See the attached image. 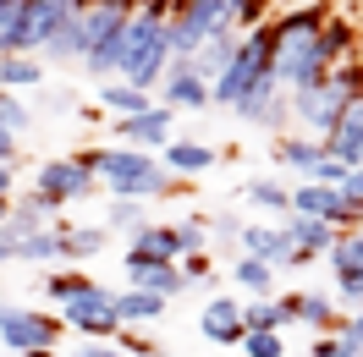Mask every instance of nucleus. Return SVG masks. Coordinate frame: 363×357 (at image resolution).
Listing matches in <instances>:
<instances>
[{"mask_svg": "<svg viewBox=\"0 0 363 357\" xmlns=\"http://www.w3.org/2000/svg\"><path fill=\"white\" fill-rule=\"evenodd\" d=\"M231 28L226 0H177L171 6V28H165V45H171V61H193L199 50Z\"/></svg>", "mask_w": 363, "mask_h": 357, "instance_id": "nucleus-5", "label": "nucleus"}, {"mask_svg": "<svg viewBox=\"0 0 363 357\" xmlns=\"http://www.w3.org/2000/svg\"><path fill=\"white\" fill-rule=\"evenodd\" d=\"M99 105H105L116 121H133V115L155 110L160 99H155V94H143V89H133V83H121V77H111V83H99Z\"/></svg>", "mask_w": 363, "mask_h": 357, "instance_id": "nucleus-21", "label": "nucleus"}, {"mask_svg": "<svg viewBox=\"0 0 363 357\" xmlns=\"http://www.w3.org/2000/svg\"><path fill=\"white\" fill-rule=\"evenodd\" d=\"M341 193H347L352 203H363V165H358V171H347V176H341Z\"/></svg>", "mask_w": 363, "mask_h": 357, "instance_id": "nucleus-47", "label": "nucleus"}, {"mask_svg": "<svg viewBox=\"0 0 363 357\" xmlns=\"http://www.w3.org/2000/svg\"><path fill=\"white\" fill-rule=\"evenodd\" d=\"M336 302H341V308H352V313L363 308V275H352V280H336Z\"/></svg>", "mask_w": 363, "mask_h": 357, "instance_id": "nucleus-43", "label": "nucleus"}, {"mask_svg": "<svg viewBox=\"0 0 363 357\" xmlns=\"http://www.w3.org/2000/svg\"><path fill=\"white\" fill-rule=\"evenodd\" d=\"M77 159H83L99 181H105V193H111V198H138V203H149V198H171V193L182 187V181L171 176L155 154L127 149V143H116V149H83Z\"/></svg>", "mask_w": 363, "mask_h": 357, "instance_id": "nucleus-2", "label": "nucleus"}, {"mask_svg": "<svg viewBox=\"0 0 363 357\" xmlns=\"http://www.w3.org/2000/svg\"><path fill=\"white\" fill-rule=\"evenodd\" d=\"M17 242H23V237H17L11 220H6V225H0V264H11V259H17Z\"/></svg>", "mask_w": 363, "mask_h": 357, "instance_id": "nucleus-45", "label": "nucleus"}, {"mask_svg": "<svg viewBox=\"0 0 363 357\" xmlns=\"http://www.w3.org/2000/svg\"><path fill=\"white\" fill-rule=\"evenodd\" d=\"M0 165H17V132L0 127Z\"/></svg>", "mask_w": 363, "mask_h": 357, "instance_id": "nucleus-49", "label": "nucleus"}, {"mask_svg": "<svg viewBox=\"0 0 363 357\" xmlns=\"http://www.w3.org/2000/svg\"><path fill=\"white\" fill-rule=\"evenodd\" d=\"M237 115H242L248 127H259V132H281V137H286V121H292V94L281 89L275 77H264V83H259V89L237 105Z\"/></svg>", "mask_w": 363, "mask_h": 357, "instance_id": "nucleus-10", "label": "nucleus"}, {"mask_svg": "<svg viewBox=\"0 0 363 357\" xmlns=\"http://www.w3.org/2000/svg\"><path fill=\"white\" fill-rule=\"evenodd\" d=\"M89 6L94 0H39V6H33V50H45L50 33H61L67 23H77Z\"/></svg>", "mask_w": 363, "mask_h": 357, "instance_id": "nucleus-20", "label": "nucleus"}, {"mask_svg": "<svg viewBox=\"0 0 363 357\" xmlns=\"http://www.w3.org/2000/svg\"><path fill=\"white\" fill-rule=\"evenodd\" d=\"M160 105L165 110H204L215 99H209V83L193 72V61H171L165 83H160Z\"/></svg>", "mask_w": 363, "mask_h": 357, "instance_id": "nucleus-12", "label": "nucleus"}, {"mask_svg": "<svg viewBox=\"0 0 363 357\" xmlns=\"http://www.w3.org/2000/svg\"><path fill=\"white\" fill-rule=\"evenodd\" d=\"M127 253H143V259H160V264H177V225H143V231H133V242H127Z\"/></svg>", "mask_w": 363, "mask_h": 357, "instance_id": "nucleus-26", "label": "nucleus"}, {"mask_svg": "<svg viewBox=\"0 0 363 357\" xmlns=\"http://www.w3.org/2000/svg\"><path fill=\"white\" fill-rule=\"evenodd\" d=\"M264 77H275V28L270 23L253 28V33H242V45H237V55L226 61V72L209 83V99L226 105V110H237Z\"/></svg>", "mask_w": 363, "mask_h": 357, "instance_id": "nucleus-3", "label": "nucleus"}, {"mask_svg": "<svg viewBox=\"0 0 363 357\" xmlns=\"http://www.w3.org/2000/svg\"><path fill=\"white\" fill-rule=\"evenodd\" d=\"M275 159H281V165H292L303 181H319V187H341V176H347V165L330 159L325 137H303V132L275 137Z\"/></svg>", "mask_w": 363, "mask_h": 357, "instance_id": "nucleus-8", "label": "nucleus"}, {"mask_svg": "<svg viewBox=\"0 0 363 357\" xmlns=\"http://www.w3.org/2000/svg\"><path fill=\"white\" fill-rule=\"evenodd\" d=\"M231 275H237V286L253 291V297H270V286H275V264H264V259H248V253L237 259V269H231Z\"/></svg>", "mask_w": 363, "mask_h": 357, "instance_id": "nucleus-35", "label": "nucleus"}, {"mask_svg": "<svg viewBox=\"0 0 363 357\" xmlns=\"http://www.w3.org/2000/svg\"><path fill=\"white\" fill-rule=\"evenodd\" d=\"M160 313H165V297H155V291L127 286L121 297H116V319H121V324H149V319H160Z\"/></svg>", "mask_w": 363, "mask_h": 357, "instance_id": "nucleus-28", "label": "nucleus"}, {"mask_svg": "<svg viewBox=\"0 0 363 357\" xmlns=\"http://www.w3.org/2000/svg\"><path fill=\"white\" fill-rule=\"evenodd\" d=\"M0 127H6V132H23L28 127V105L11 99V89H0Z\"/></svg>", "mask_w": 363, "mask_h": 357, "instance_id": "nucleus-41", "label": "nucleus"}, {"mask_svg": "<svg viewBox=\"0 0 363 357\" xmlns=\"http://www.w3.org/2000/svg\"><path fill=\"white\" fill-rule=\"evenodd\" d=\"M242 357H286V346H281V335L253 330V335H242Z\"/></svg>", "mask_w": 363, "mask_h": 357, "instance_id": "nucleus-40", "label": "nucleus"}, {"mask_svg": "<svg viewBox=\"0 0 363 357\" xmlns=\"http://www.w3.org/2000/svg\"><path fill=\"white\" fill-rule=\"evenodd\" d=\"M297 324H308L319 335H336L341 313H336V297H325V291H303V308H297Z\"/></svg>", "mask_w": 363, "mask_h": 357, "instance_id": "nucleus-29", "label": "nucleus"}, {"mask_svg": "<svg viewBox=\"0 0 363 357\" xmlns=\"http://www.w3.org/2000/svg\"><path fill=\"white\" fill-rule=\"evenodd\" d=\"M330 23V6L314 0V6H292V11H275L270 28H275V50H292V45H308L319 39V28Z\"/></svg>", "mask_w": 363, "mask_h": 357, "instance_id": "nucleus-13", "label": "nucleus"}, {"mask_svg": "<svg viewBox=\"0 0 363 357\" xmlns=\"http://www.w3.org/2000/svg\"><path fill=\"white\" fill-rule=\"evenodd\" d=\"M61 319H50L39 308H17V302H0V341L11 346V352H45L61 341Z\"/></svg>", "mask_w": 363, "mask_h": 357, "instance_id": "nucleus-9", "label": "nucleus"}, {"mask_svg": "<svg viewBox=\"0 0 363 357\" xmlns=\"http://www.w3.org/2000/svg\"><path fill=\"white\" fill-rule=\"evenodd\" d=\"M237 45H242V33H237V28H226V33H215V39H209V45L199 50V55H193V72H199L204 83H215V77L226 72V61L237 55Z\"/></svg>", "mask_w": 363, "mask_h": 357, "instance_id": "nucleus-24", "label": "nucleus"}, {"mask_svg": "<svg viewBox=\"0 0 363 357\" xmlns=\"http://www.w3.org/2000/svg\"><path fill=\"white\" fill-rule=\"evenodd\" d=\"M171 6L177 0H138L133 23L121 33V61H116V77L133 83V89L155 94L171 72V45H165V28H171Z\"/></svg>", "mask_w": 363, "mask_h": 357, "instance_id": "nucleus-1", "label": "nucleus"}, {"mask_svg": "<svg viewBox=\"0 0 363 357\" xmlns=\"http://www.w3.org/2000/svg\"><path fill=\"white\" fill-rule=\"evenodd\" d=\"M94 181H99V176H94L89 165H83L77 154H67V159H45V165L33 171V193H39L55 215H61L67 203H83V198H94V193H99Z\"/></svg>", "mask_w": 363, "mask_h": 357, "instance_id": "nucleus-6", "label": "nucleus"}, {"mask_svg": "<svg viewBox=\"0 0 363 357\" xmlns=\"http://www.w3.org/2000/svg\"><path fill=\"white\" fill-rule=\"evenodd\" d=\"M242 198H248L253 209H264L270 220H286V215H292V187H281V181H270V176L242 181Z\"/></svg>", "mask_w": 363, "mask_h": 357, "instance_id": "nucleus-23", "label": "nucleus"}, {"mask_svg": "<svg viewBox=\"0 0 363 357\" xmlns=\"http://www.w3.org/2000/svg\"><path fill=\"white\" fill-rule=\"evenodd\" d=\"M336 335H341V341H352V346H363V308L358 313H341Z\"/></svg>", "mask_w": 363, "mask_h": 357, "instance_id": "nucleus-44", "label": "nucleus"}, {"mask_svg": "<svg viewBox=\"0 0 363 357\" xmlns=\"http://www.w3.org/2000/svg\"><path fill=\"white\" fill-rule=\"evenodd\" d=\"M55 231H61L67 259H94L99 247L111 242V231H105V225H61V220H55Z\"/></svg>", "mask_w": 363, "mask_h": 357, "instance_id": "nucleus-30", "label": "nucleus"}, {"mask_svg": "<svg viewBox=\"0 0 363 357\" xmlns=\"http://www.w3.org/2000/svg\"><path fill=\"white\" fill-rule=\"evenodd\" d=\"M182 280L199 286V291H215V269H209L204 253H187V259H182Z\"/></svg>", "mask_w": 363, "mask_h": 357, "instance_id": "nucleus-38", "label": "nucleus"}, {"mask_svg": "<svg viewBox=\"0 0 363 357\" xmlns=\"http://www.w3.org/2000/svg\"><path fill=\"white\" fill-rule=\"evenodd\" d=\"M325 259H330V269H336V280H352V275H363V231H341L336 247H330Z\"/></svg>", "mask_w": 363, "mask_h": 357, "instance_id": "nucleus-32", "label": "nucleus"}, {"mask_svg": "<svg viewBox=\"0 0 363 357\" xmlns=\"http://www.w3.org/2000/svg\"><path fill=\"white\" fill-rule=\"evenodd\" d=\"M94 286V275H83V269H55V275H45V297L61 308V302H72V297H83V291Z\"/></svg>", "mask_w": 363, "mask_h": 357, "instance_id": "nucleus-34", "label": "nucleus"}, {"mask_svg": "<svg viewBox=\"0 0 363 357\" xmlns=\"http://www.w3.org/2000/svg\"><path fill=\"white\" fill-rule=\"evenodd\" d=\"M28 357H67V352H55V346H45V352H28ZM77 357V352H72Z\"/></svg>", "mask_w": 363, "mask_h": 357, "instance_id": "nucleus-52", "label": "nucleus"}, {"mask_svg": "<svg viewBox=\"0 0 363 357\" xmlns=\"http://www.w3.org/2000/svg\"><path fill=\"white\" fill-rule=\"evenodd\" d=\"M308 357H363V346H352V341H341V335H314V346H308Z\"/></svg>", "mask_w": 363, "mask_h": 357, "instance_id": "nucleus-42", "label": "nucleus"}, {"mask_svg": "<svg viewBox=\"0 0 363 357\" xmlns=\"http://www.w3.org/2000/svg\"><path fill=\"white\" fill-rule=\"evenodd\" d=\"M215 149L209 143H199V137H171L165 149H160V165L171 171L177 181H187V176H204V171H215Z\"/></svg>", "mask_w": 363, "mask_h": 357, "instance_id": "nucleus-17", "label": "nucleus"}, {"mask_svg": "<svg viewBox=\"0 0 363 357\" xmlns=\"http://www.w3.org/2000/svg\"><path fill=\"white\" fill-rule=\"evenodd\" d=\"M45 105H50V110H77V94H72V89H55V94H45Z\"/></svg>", "mask_w": 363, "mask_h": 357, "instance_id": "nucleus-48", "label": "nucleus"}, {"mask_svg": "<svg viewBox=\"0 0 363 357\" xmlns=\"http://www.w3.org/2000/svg\"><path fill=\"white\" fill-rule=\"evenodd\" d=\"M171 121H177V110H165V105H155V110L133 115V121H116V137L127 143V149H143V154H155V149H165L171 143Z\"/></svg>", "mask_w": 363, "mask_h": 357, "instance_id": "nucleus-14", "label": "nucleus"}, {"mask_svg": "<svg viewBox=\"0 0 363 357\" xmlns=\"http://www.w3.org/2000/svg\"><path fill=\"white\" fill-rule=\"evenodd\" d=\"M39 55H50V61H83V55H89V33H83V17H77V23H67L61 33H50Z\"/></svg>", "mask_w": 363, "mask_h": 357, "instance_id": "nucleus-33", "label": "nucleus"}, {"mask_svg": "<svg viewBox=\"0 0 363 357\" xmlns=\"http://www.w3.org/2000/svg\"><path fill=\"white\" fill-rule=\"evenodd\" d=\"M325 149H330V159L347 165V171H358V165H363V99L347 105V115L336 121V132L325 137Z\"/></svg>", "mask_w": 363, "mask_h": 357, "instance_id": "nucleus-18", "label": "nucleus"}, {"mask_svg": "<svg viewBox=\"0 0 363 357\" xmlns=\"http://www.w3.org/2000/svg\"><path fill=\"white\" fill-rule=\"evenodd\" d=\"M138 0H94L83 11V33H89V55L83 67L94 72V83H111L116 77V61H121V33L133 23Z\"/></svg>", "mask_w": 363, "mask_h": 357, "instance_id": "nucleus-4", "label": "nucleus"}, {"mask_svg": "<svg viewBox=\"0 0 363 357\" xmlns=\"http://www.w3.org/2000/svg\"><path fill=\"white\" fill-rule=\"evenodd\" d=\"M204 242H209L204 220H177V253L182 259H187V253H204Z\"/></svg>", "mask_w": 363, "mask_h": 357, "instance_id": "nucleus-39", "label": "nucleus"}, {"mask_svg": "<svg viewBox=\"0 0 363 357\" xmlns=\"http://www.w3.org/2000/svg\"><path fill=\"white\" fill-rule=\"evenodd\" d=\"M61 324L77 330L83 341H116V330H121V319H116V291H105L94 280L83 297L61 302Z\"/></svg>", "mask_w": 363, "mask_h": 357, "instance_id": "nucleus-7", "label": "nucleus"}, {"mask_svg": "<svg viewBox=\"0 0 363 357\" xmlns=\"http://www.w3.org/2000/svg\"><path fill=\"white\" fill-rule=\"evenodd\" d=\"M77 357H127V352H121L116 341H83V352H77Z\"/></svg>", "mask_w": 363, "mask_h": 357, "instance_id": "nucleus-46", "label": "nucleus"}, {"mask_svg": "<svg viewBox=\"0 0 363 357\" xmlns=\"http://www.w3.org/2000/svg\"><path fill=\"white\" fill-rule=\"evenodd\" d=\"M45 225H55V209H50L33 187L28 193H11V231L17 237H28V231H45Z\"/></svg>", "mask_w": 363, "mask_h": 357, "instance_id": "nucleus-25", "label": "nucleus"}, {"mask_svg": "<svg viewBox=\"0 0 363 357\" xmlns=\"http://www.w3.org/2000/svg\"><path fill=\"white\" fill-rule=\"evenodd\" d=\"M11 187H17V181H11V165H0V198H11Z\"/></svg>", "mask_w": 363, "mask_h": 357, "instance_id": "nucleus-51", "label": "nucleus"}, {"mask_svg": "<svg viewBox=\"0 0 363 357\" xmlns=\"http://www.w3.org/2000/svg\"><path fill=\"white\" fill-rule=\"evenodd\" d=\"M116 346H121L127 357H165V352H160V341H149V335H138L133 324H121V330H116Z\"/></svg>", "mask_w": 363, "mask_h": 357, "instance_id": "nucleus-37", "label": "nucleus"}, {"mask_svg": "<svg viewBox=\"0 0 363 357\" xmlns=\"http://www.w3.org/2000/svg\"><path fill=\"white\" fill-rule=\"evenodd\" d=\"M17 259H23V264H61V259H67L61 231H55V225H45V231H28L23 242H17Z\"/></svg>", "mask_w": 363, "mask_h": 357, "instance_id": "nucleus-27", "label": "nucleus"}, {"mask_svg": "<svg viewBox=\"0 0 363 357\" xmlns=\"http://www.w3.org/2000/svg\"><path fill=\"white\" fill-rule=\"evenodd\" d=\"M45 61L39 55H0V89H39Z\"/></svg>", "mask_w": 363, "mask_h": 357, "instance_id": "nucleus-31", "label": "nucleus"}, {"mask_svg": "<svg viewBox=\"0 0 363 357\" xmlns=\"http://www.w3.org/2000/svg\"><path fill=\"white\" fill-rule=\"evenodd\" d=\"M319 55H325V61H330V72L341 67V61H352V50H358V28H352V17H336V11H330V23L319 28Z\"/></svg>", "mask_w": 363, "mask_h": 357, "instance_id": "nucleus-22", "label": "nucleus"}, {"mask_svg": "<svg viewBox=\"0 0 363 357\" xmlns=\"http://www.w3.org/2000/svg\"><path fill=\"white\" fill-rule=\"evenodd\" d=\"M199 330H204V341H215V346H242V335H248V324H242V302H231V297H209L204 313H199Z\"/></svg>", "mask_w": 363, "mask_h": 357, "instance_id": "nucleus-16", "label": "nucleus"}, {"mask_svg": "<svg viewBox=\"0 0 363 357\" xmlns=\"http://www.w3.org/2000/svg\"><path fill=\"white\" fill-rule=\"evenodd\" d=\"M11 220V198H0V225Z\"/></svg>", "mask_w": 363, "mask_h": 357, "instance_id": "nucleus-53", "label": "nucleus"}, {"mask_svg": "<svg viewBox=\"0 0 363 357\" xmlns=\"http://www.w3.org/2000/svg\"><path fill=\"white\" fill-rule=\"evenodd\" d=\"M242 253L248 259H264V264H275V269H292V264H303L297 259V247H292V237H286V225L281 220H259V225H242Z\"/></svg>", "mask_w": 363, "mask_h": 357, "instance_id": "nucleus-11", "label": "nucleus"}, {"mask_svg": "<svg viewBox=\"0 0 363 357\" xmlns=\"http://www.w3.org/2000/svg\"><path fill=\"white\" fill-rule=\"evenodd\" d=\"M286 237H292V247H297V259L308 264V259H319V253H330L336 247V225H325V220H308V215H286Z\"/></svg>", "mask_w": 363, "mask_h": 357, "instance_id": "nucleus-19", "label": "nucleus"}, {"mask_svg": "<svg viewBox=\"0 0 363 357\" xmlns=\"http://www.w3.org/2000/svg\"><path fill=\"white\" fill-rule=\"evenodd\" d=\"M215 231H220V237H242V220H237V215H215Z\"/></svg>", "mask_w": 363, "mask_h": 357, "instance_id": "nucleus-50", "label": "nucleus"}, {"mask_svg": "<svg viewBox=\"0 0 363 357\" xmlns=\"http://www.w3.org/2000/svg\"><path fill=\"white\" fill-rule=\"evenodd\" d=\"M105 225L133 237V231H143L149 220H143V203H138V198H111V209H105Z\"/></svg>", "mask_w": 363, "mask_h": 357, "instance_id": "nucleus-36", "label": "nucleus"}, {"mask_svg": "<svg viewBox=\"0 0 363 357\" xmlns=\"http://www.w3.org/2000/svg\"><path fill=\"white\" fill-rule=\"evenodd\" d=\"M127 286L155 291V297H182L187 280H182V264H160V259H143V253H127Z\"/></svg>", "mask_w": 363, "mask_h": 357, "instance_id": "nucleus-15", "label": "nucleus"}]
</instances>
